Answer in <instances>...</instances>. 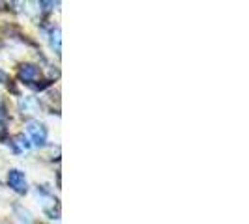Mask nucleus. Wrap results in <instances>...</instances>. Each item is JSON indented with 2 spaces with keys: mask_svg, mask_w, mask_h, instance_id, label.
<instances>
[{
  "mask_svg": "<svg viewBox=\"0 0 249 224\" xmlns=\"http://www.w3.org/2000/svg\"><path fill=\"white\" fill-rule=\"evenodd\" d=\"M26 133L32 138V144L36 146H43L47 142V129L45 125L39 124L37 120H28L26 122Z\"/></svg>",
  "mask_w": 249,
  "mask_h": 224,
  "instance_id": "f257e3e1",
  "label": "nucleus"
},
{
  "mask_svg": "<svg viewBox=\"0 0 249 224\" xmlns=\"http://www.w3.org/2000/svg\"><path fill=\"white\" fill-rule=\"evenodd\" d=\"M8 185L12 187L15 192H19V194H25L26 191H28L26 176L21 170H17V168H13V170L8 172Z\"/></svg>",
  "mask_w": 249,
  "mask_h": 224,
  "instance_id": "f03ea898",
  "label": "nucleus"
},
{
  "mask_svg": "<svg viewBox=\"0 0 249 224\" xmlns=\"http://www.w3.org/2000/svg\"><path fill=\"white\" fill-rule=\"evenodd\" d=\"M39 71H37L36 65H32V64H25V65H21V69H19V77L23 79V80H34Z\"/></svg>",
  "mask_w": 249,
  "mask_h": 224,
  "instance_id": "7ed1b4c3",
  "label": "nucleus"
},
{
  "mask_svg": "<svg viewBox=\"0 0 249 224\" xmlns=\"http://www.w3.org/2000/svg\"><path fill=\"white\" fill-rule=\"evenodd\" d=\"M51 47L56 52H60V30L58 28H54L53 34H51Z\"/></svg>",
  "mask_w": 249,
  "mask_h": 224,
  "instance_id": "20e7f679",
  "label": "nucleus"
},
{
  "mask_svg": "<svg viewBox=\"0 0 249 224\" xmlns=\"http://www.w3.org/2000/svg\"><path fill=\"white\" fill-rule=\"evenodd\" d=\"M13 140H15V144H17V151H26V149L30 148V144H28V140L25 138V135H17Z\"/></svg>",
  "mask_w": 249,
  "mask_h": 224,
  "instance_id": "39448f33",
  "label": "nucleus"
},
{
  "mask_svg": "<svg viewBox=\"0 0 249 224\" xmlns=\"http://www.w3.org/2000/svg\"><path fill=\"white\" fill-rule=\"evenodd\" d=\"M6 80V73L4 71H0V82H4Z\"/></svg>",
  "mask_w": 249,
  "mask_h": 224,
  "instance_id": "423d86ee",
  "label": "nucleus"
},
{
  "mask_svg": "<svg viewBox=\"0 0 249 224\" xmlns=\"http://www.w3.org/2000/svg\"><path fill=\"white\" fill-rule=\"evenodd\" d=\"M0 129H2V112H0Z\"/></svg>",
  "mask_w": 249,
  "mask_h": 224,
  "instance_id": "0eeeda50",
  "label": "nucleus"
}]
</instances>
